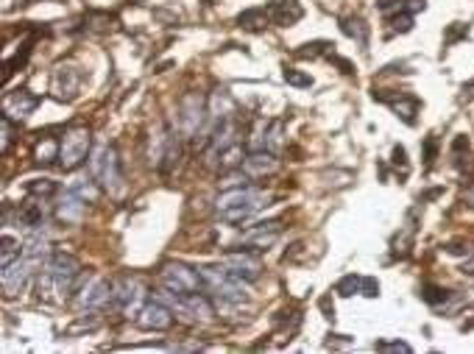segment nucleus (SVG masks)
Instances as JSON below:
<instances>
[{
	"instance_id": "1",
	"label": "nucleus",
	"mask_w": 474,
	"mask_h": 354,
	"mask_svg": "<svg viewBox=\"0 0 474 354\" xmlns=\"http://www.w3.org/2000/svg\"><path fill=\"white\" fill-rule=\"evenodd\" d=\"M268 201H271V195L265 190H259L254 184H243V187H232L218 195L215 209L223 224H243L252 215H257L262 207H268Z\"/></svg>"
},
{
	"instance_id": "2",
	"label": "nucleus",
	"mask_w": 474,
	"mask_h": 354,
	"mask_svg": "<svg viewBox=\"0 0 474 354\" xmlns=\"http://www.w3.org/2000/svg\"><path fill=\"white\" fill-rule=\"evenodd\" d=\"M76 279H81V262L73 254L53 251L39 276V296L48 298L51 293H59V301H62L76 290Z\"/></svg>"
},
{
	"instance_id": "3",
	"label": "nucleus",
	"mask_w": 474,
	"mask_h": 354,
	"mask_svg": "<svg viewBox=\"0 0 474 354\" xmlns=\"http://www.w3.org/2000/svg\"><path fill=\"white\" fill-rule=\"evenodd\" d=\"M157 298L165 301L179 318H185L190 323L215 321V307H212V301L207 296H201V290L198 293H176V290L162 288L157 290Z\"/></svg>"
},
{
	"instance_id": "4",
	"label": "nucleus",
	"mask_w": 474,
	"mask_h": 354,
	"mask_svg": "<svg viewBox=\"0 0 474 354\" xmlns=\"http://www.w3.org/2000/svg\"><path fill=\"white\" fill-rule=\"evenodd\" d=\"M201 276H204V288L210 293H215L221 301L229 304H243L249 298V288H246V279L229 274L223 265L212 268V265H204L201 268Z\"/></svg>"
},
{
	"instance_id": "5",
	"label": "nucleus",
	"mask_w": 474,
	"mask_h": 354,
	"mask_svg": "<svg viewBox=\"0 0 474 354\" xmlns=\"http://www.w3.org/2000/svg\"><path fill=\"white\" fill-rule=\"evenodd\" d=\"M90 173L98 179V184L103 190H118L120 182H123L118 151L112 145H98L93 154H90Z\"/></svg>"
},
{
	"instance_id": "6",
	"label": "nucleus",
	"mask_w": 474,
	"mask_h": 354,
	"mask_svg": "<svg viewBox=\"0 0 474 354\" xmlns=\"http://www.w3.org/2000/svg\"><path fill=\"white\" fill-rule=\"evenodd\" d=\"M90 145H93V137L87 126H73V129L64 131V137L59 140V165L64 170H76L78 165L87 162L90 154Z\"/></svg>"
},
{
	"instance_id": "7",
	"label": "nucleus",
	"mask_w": 474,
	"mask_h": 354,
	"mask_svg": "<svg viewBox=\"0 0 474 354\" xmlns=\"http://www.w3.org/2000/svg\"><path fill=\"white\" fill-rule=\"evenodd\" d=\"M159 279H162V288L176 290V293H198V290H204L201 268H190L185 262H168V265H162Z\"/></svg>"
},
{
	"instance_id": "8",
	"label": "nucleus",
	"mask_w": 474,
	"mask_h": 354,
	"mask_svg": "<svg viewBox=\"0 0 474 354\" xmlns=\"http://www.w3.org/2000/svg\"><path fill=\"white\" fill-rule=\"evenodd\" d=\"M143 304H145V288H143L140 279L123 276L112 285V307L118 313H123L126 318H137Z\"/></svg>"
},
{
	"instance_id": "9",
	"label": "nucleus",
	"mask_w": 474,
	"mask_h": 354,
	"mask_svg": "<svg viewBox=\"0 0 474 354\" xmlns=\"http://www.w3.org/2000/svg\"><path fill=\"white\" fill-rule=\"evenodd\" d=\"M34 274V265L29 262L26 257L14 259V262H9V265H3V293H6V298H14V296H20L26 285H29V279H31Z\"/></svg>"
},
{
	"instance_id": "10",
	"label": "nucleus",
	"mask_w": 474,
	"mask_h": 354,
	"mask_svg": "<svg viewBox=\"0 0 474 354\" xmlns=\"http://www.w3.org/2000/svg\"><path fill=\"white\" fill-rule=\"evenodd\" d=\"M173 316H176V313H173L165 301L151 298V301L143 304V310H140V316H137V323H140L143 329H148V332H165V329L173 326Z\"/></svg>"
},
{
	"instance_id": "11",
	"label": "nucleus",
	"mask_w": 474,
	"mask_h": 354,
	"mask_svg": "<svg viewBox=\"0 0 474 354\" xmlns=\"http://www.w3.org/2000/svg\"><path fill=\"white\" fill-rule=\"evenodd\" d=\"M221 265L229 271V274H235V276H240V279H246V282H254V279H259V271H262V262L257 254H252L249 249L243 251H232V254H223L221 257Z\"/></svg>"
},
{
	"instance_id": "12",
	"label": "nucleus",
	"mask_w": 474,
	"mask_h": 354,
	"mask_svg": "<svg viewBox=\"0 0 474 354\" xmlns=\"http://www.w3.org/2000/svg\"><path fill=\"white\" fill-rule=\"evenodd\" d=\"M279 234H282V224H279V221L249 226V229L243 231V237H240V246L254 249V251H265V249H271V246L279 240Z\"/></svg>"
},
{
	"instance_id": "13",
	"label": "nucleus",
	"mask_w": 474,
	"mask_h": 354,
	"mask_svg": "<svg viewBox=\"0 0 474 354\" xmlns=\"http://www.w3.org/2000/svg\"><path fill=\"white\" fill-rule=\"evenodd\" d=\"M240 170L249 176V179H265V176H274L279 170V160L274 157V151L268 148H259V151H252L246 154V160L240 165Z\"/></svg>"
},
{
	"instance_id": "14",
	"label": "nucleus",
	"mask_w": 474,
	"mask_h": 354,
	"mask_svg": "<svg viewBox=\"0 0 474 354\" xmlns=\"http://www.w3.org/2000/svg\"><path fill=\"white\" fill-rule=\"evenodd\" d=\"M106 304H112V285L106 279L95 276L78 293V307L81 310H101Z\"/></svg>"
},
{
	"instance_id": "15",
	"label": "nucleus",
	"mask_w": 474,
	"mask_h": 354,
	"mask_svg": "<svg viewBox=\"0 0 474 354\" xmlns=\"http://www.w3.org/2000/svg\"><path fill=\"white\" fill-rule=\"evenodd\" d=\"M182 115H179V123H182V134H198V129L204 126V115H207V109H204V98L201 95H187L182 100V109H179Z\"/></svg>"
},
{
	"instance_id": "16",
	"label": "nucleus",
	"mask_w": 474,
	"mask_h": 354,
	"mask_svg": "<svg viewBox=\"0 0 474 354\" xmlns=\"http://www.w3.org/2000/svg\"><path fill=\"white\" fill-rule=\"evenodd\" d=\"M84 209H87V201L67 187V190L59 195V204H56V218L67 226H76V224H81Z\"/></svg>"
},
{
	"instance_id": "17",
	"label": "nucleus",
	"mask_w": 474,
	"mask_h": 354,
	"mask_svg": "<svg viewBox=\"0 0 474 354\" xmlns=\"http://www.w3.org/2000/svg\"><path fill=\"white\" fill-rule=\"evenodd\" d=\"M36 106H39V98L31 95L29 90H20V93H11V95L3 98V115H6V118H14V120L29 118Z\"/></svg>"
},
{
	"instance_id": "18",
	"label": "nucleus",
	"mask_w": 474,
	"mask_h": 354,
	"mask_svg": "<svg viewBox=\"0 0 474 354\" xmlns=\"http://www.w3.org/2000/svg\"><path fill=\"white\" fill-rule=\"evenodd\" d=\"M268 17L274 26H293L304 17V9L299 0H277L268 6Z\"/></svg>"
},
{
	"instance_id": "19",
	"label": "nucleus",
	"mask_w": 474,
	"mask_h": 354,
	"mask_svg": "<svg viewBox=\"0 0 474 354\" xmlns=\"http://www.w3.org/2000/svg\"><path fill=\"white\" fill-rule=\"evenodd\" d=\"M243 160H246L243 145H240V142H232V145H229V148H223L221 154L210 162V165H212V167H218V170H223V173H232V170H237V167L243 165Z\"/></svg>"
},
{
	"instance_id": "20",
	"label": "nucleus",
	"mask_w": 474,
	"mask_h": 354,
	"mask_svg": "<svg viewBox=\"0 0 474 354\" xmlns=\"http://www.w3.org/2000/svg\"><path fill=\"white\" fill-rule=\"evenodd\" d=\"M70 190L76 195H81L87 204H95L98 195H101V184H98V179H95L93 173H90V176L84 173V176H76V179L70 182Z\"/></svg>"
},
{
	"instance_id": "21",
	"label": "nucleus",
	"mask_w": 474,
	"mask_h": 354,
	"mask_svg": "<svg viewBox=\"0 0 474 354\" xmlns=\"http://www.w3.org/2000/svg\"><path fill=\"white\" fill-rule=\"evenodd\" d=\"M17 221L29 229H42L45 226V209H42V201H29L23 204V209L17 212Z\"/></svg>"
},
{
	"instance_id": "22",
	"label": "nucleus",
	"mask_w": 474,
	"mask_h": 354,
	"mask_svg": "<svg viewBox=\"0 0 474 354\" xmlns=\"http://www.w3.org/2000/svg\"><path fill=\"white\" fill-rule=\"evenodd\" d=\"M237 23H240L246 31H259V28H265V26L271 23V17H268V9H249V11H243V14L237 17Z\"/></svg>"
},
{
	"instance_id": "23",
	"label": "nucleus",
	"mask_w": 474,
	"mask_h": 354,
	"mask_svg": "<svg viewBox=\"0 0 474 354\" xmlns=\"http://www.w3.org/2000/svg\"><path fill=\"white\" fill-rule=\"evenodd\" d=\"M391 109L405 120V123H413L416 120V112H418V100L411 95H399V100H388Z\"/></svg>"
},
{
	"instance_id": "24",
	"label": "nucleus",
	"mask_w": 474,
	"mask_h": 354,
	"mask_svg": "<svg viewBox=\"0 0 474 354\" xmlns=\"http://www.w3.org/2000/svg\"><path fill=\"white\" fill-rule=\"evenodd\" d=\"M34 160L39 162V165H51L53 160H59V142H56V140H42V142H36Z\"/></svg>"
},
{
	"instance_id": "25",
	"label": "nucleus",
	"mask_w": 474,
	"mask_h": 354,
	"mask_svg": "<svg viewBox=\"0 0 474 354\" xmlns=\"http://www.w3.org/2000/svg\"><path fill=\"white\" fill-rule=\"evenodd\" d=\"M20 257H23V246H20V240L11 237V234H3V251H0L3 265H9V262H14V259H20Z\"/></svg>"
},
{
	"instance_id": "26",
	"label": "nucleus",
	"mask_w": 474,
	"mask_h": 354,
	"mask_svg": "<svg viewBox=\"0 0 474 354\" xmlns=\"http://www.w3.org/2000/svg\"><path fill=\"white\" fill-rule=\"evenodd\" d=\"M341 28L349 33V36H354L360 45H366V26H363V20H354V17H344L341 20Z\"/></svg>"
},
{
	"instance_id": "27",
	"label": "nucleus",
	"mask_w": 474,
	"mask_h": 354,
	"mask_svg": "<svg viewBox=\"0 0 474 354\" xmlns=\"http://www.w3.org/2000/svg\"><path fill=\"white\" fill-rule=\"evenodd\" d=\"M421 298L427 304H443V301H449V290L438 288V285H424L421 288Z\"/></svg>"
},
{
	"instance_id": "28",
	"label": "nucleus",
	"mask_w": 474,
	"mask_h": 354,
	"mask_svg": "<svg viewBox=\"0 0 474 354\" xmlns=\"http://www.w3.org/2000/svg\"><path fill=\"white\" fill-rule=\"evenodd\" d=\"M279 145H282V123L277 120V123H268V129H265V148L279 151Z\"/></svg>"
},
{
	"instance_id": "29",
	"label": "nucleus",
	"mask_w": 474,
	"mask_h": 354,
	"mask_svg": "<svg viewBox=\"0 0 474 354\" xmlns=\"http://www.w3.org/2000/svg\"><path fill=\"white\" fill-rule=\"evenodd\" d=\"M56 190H59V187H56L51 179H36V182L29 184V193H31L34 198H48V195H53Z\"/></svg>"
},
{
	"instance_id": "30",
	"label": "nucleus",
	"mask_w": 474,
	"mask_h": 354,
	"mask_svg": "<svg viewBox=\"0 0 474 354\" xmlns=\"http://www.w3.org/2000/svg\"><path fill=\"white\" fill-rule=\"evenodd\" d=\"M338 293H341V296L363 293V276H344V279L338 282Z\"/></svg>"
},
{
	"instance_id": "31",
	"label": "nucleus",
	"mask_w": 474,
	"mask_h": 354,
	"mask_svg": "<svg viewBox=\"0 0 474 354\" xmlns=\"http://www.w3.org/2000/svg\"><path fill=\"white\" fill-rule=\"evenodd\" d=\"M284 81L293 87H313V76H304L299 70H284Z\"/></svg>"
},
{
	"instance_id": "32",
	"label": "nucleus",
	"mask_w": 474,
	"mask_h": 354,
	"mask_svg": "<svg viewBox=\"0 0 474 354\" xmlns=\"http://www.w3.org/2000/svg\"><path fill=\"white\" fill-rule=\"evenodd\" d=\"M374 349H377V352H405V354L413 352L411 346H408V343H402V340H377V343H374Z\"/></svg>"
},
{
	"instance_id": "33",
	"label": "nucleus",
	"mask_w": 474,
	"mask_h": 354,
	"mask_svg": "<svg viewBox=\"0 0 474 354\" xmlns=\"http://www.w3.org/2000/svg\"><path fill=\"white\" fill-rule=\"evenodd\" d=\"M391 26H393V31H411L413 28V14H396L393 20H391Z\"/></svg>"
},
{
	"instance_id": "34",
	"label": "nucleus",
	"mask_w": 474,
	"mask_h": 354,
	"mask_svg": "<svg viewBox=\"0 0 474 354\" xmlns=\"http://www.w3.org/2000/svg\"><path fill=\"white\" fill-rule=\"evenodd\" d=\"M0 129H3V142H0V148H3V154L9 151V145H11V118H0Z\"/></svg>"
},
{
	"instance_id": "35",
	"label": "nucleus",
	"mask_w": 474,
	"mask_h": 354,
	"mask_svg": "<svg viewBox=\"0 0 474 354\" xmlns=\"http://www.w3.org/2000/svg\"><path fill=\"white\" fill-rule=\"evenodd\" d=\"M363 296H369V298L379 296V282H377V279H371V276H363Z\"/></svg>"
},
{
	"instance_id": "36",
	"label": "nucleus",
	"mask_w": 474,
	"mask_h": 354,
	"mask_svg": "<svg viewBox=\"0 0 474 354\" xmlns=\"http://www.w3.org/2000/svg\"><path fill=\"white\" fill-rule=\"evenodd\" d=\"M402 9H408V14L424 11V0H408V6H402Z\"/></svg>"
},
{
	"instance_id": "37",
	"label": "nucleus",
	"mask_w": 474,
	"mask_h": 354,
	"mask_svg": "<svg viewBox=\"0 0 474 354\" xmlns=\"http://www.w3.org/2000/svg\"><path fill=\"white\" fill-rule=\"evenodd\" d=\"M463 274H469V276H474V254L466 262H463Z\"/></svg>"
},
{
	"instance_id": "38",
	"label": "nucleus",
	"mask_w": 474,
	"mask_h": 354,
	"mask_svg": "<svg viewBox=\"0 0 474 354\" xmlns=\"http://www.w3.org/2000/svg\"><path fill=\"white\" fill-rule=\"evenodd\" d=\"M469 204H472V207H474V187H472V190H469Z\"/></svg>"
}]
</instances>
